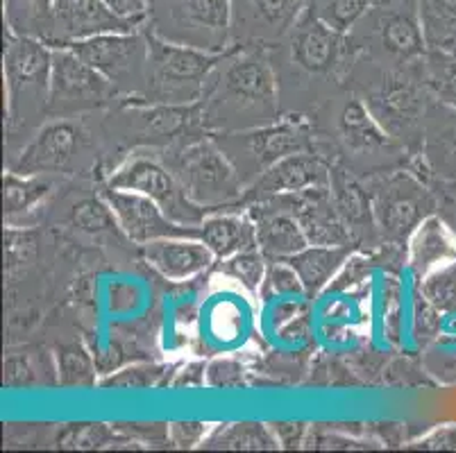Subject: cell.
<instances>
[{"label":"cell","instance_id":"6da1fadb","mask_svg":"<svg viewBox=\"0 0 456 453\" xmlns=\"http://www.w3.org/2000/svg\"><path fill=\"white\" fill-rule=\"evenodd\" d=\"M216 82L207 85L200 100L202 123L207 118H221L223 114L234 118H259L261 125L275 123L277 109V80L273 66L264 50H243L234 45L218 69L214 70Z\"/></svg>","mask_w":456,"mask_h":453},{"label":"cell","instance_id":"7a4b0ae2","mask_svg":"<svg viewBox=\"0 0 456 453\" xmlns=\"http://www.w3.org/2000/svg\"><path fill=\"white\" fill-rule=\"evenodd\" d=\"M148 80L141 98L161 105H196L205 95L209 77L225 61L230 50H207L180 44L146 30Z\"/></svg>","mask_w":456,"mask_h":453},{"label":"cell","instance_id":"3957f363","mask_svg":"<svg viewBox=\"0 0 456 453\" xmlns=\"http://www.w3.org/2000/svg\"><path fill=\"white\" fill-rule=\"evenodd\" d=\"M211 136L239 170L246 189L277 161L314 150L309 125L300 116L277 118L275 123L259 125L250 130L218 132Z\"/></svg>","mask_w":456,"mask_h":453},{"label":"cell","instance_id":"277c9868","mask_svg":"<svg viewBox=\"0 0 456 453\" xmlns=\"http://www.w3.org/2000/svg\"><path fill=\"white\" fill-rule=\"evenodd\" d=\"M168 168L177 177L184 193L211 214L243 205L246 184L234 164L218 148L214 136L193 141L177 150L168 161Z\"/></svg>","mask_w":456,"mask_h":453},{"label":"cell","instance_id":"5b68a950","mask_svg":"<svg viewBox=\"0 0 456 453\" xmlns=\"http://www.w3.org/2000/svg\"><path fill=\"white\" fill-rule=\"evenodd\" d=\"M3 61L10 120H23L39 111H48L53 45L37 36L14 35L10 30Z\"/></svg>","mask_w":456,"mask_h":453},{"label":"cell","instance_id":"8992f818","mask_svg":"<svg viewBox=\"0 0 456 453\" xmlns=\"http://www.w3.org/2000/svg\"><path fill=\"white\" fill-rule=\"evenodd\" d=\"M377 231L393 245H406L418 224L438 211V195L416 173H393L370 190Z\"/></svg>","mask_w":456,"mask_h":453},{"label":"cell","instance_id":"52a82bcc","mask_svg":"<svg viewBox=\"0 0 456 453\" xmlns=\"http://www.w3.org/2000/svg\"><path fill=\"white\" fill-rule=\"evenodd\" d=\"M121 91L141 98L148 80V35L141 30L111 32L66 44Z\"/></svg>","mask_w":456,"mask_h":453},{"label":"cell","instance_id":"ba28073f","mask_svg":"<svg viewBox=\"0 0 456 453\" xmlns=\"http://www.w3.org/2000/svg\"><path fill=\"white\" fill-rule=\"evenodd\" d=\"M110 189L136 190L141 195H148L152 202L161 206L166 215L175 222L186 227H198L207 215L211 214L205 206L196 205L189 195L184 193L182 184L177 182L171 168L148 157H132L126 164L118 166L107 180Z\"/></svg>","mask_w":456,"mask_h":453},{"label":"cell","instance_id":"9c48e42d","mask_svg":"<svg viewBox=\"0 0 456 453\" xmlns=\"http://www.w3.org/2000/svg\"><path fill=\"white\" fill-rule=\"evenodd\" d=\"M121 91L86 64L69 45H53V75L48 114H73L101 107Z\"/></svg>","mask_w":456,"mask_h":453},{"label":"cell","instance_id":"30bf717a","mask_svg":"<svg viewBox=\"0 0 456 453\" xmlns=\"http://www.w3.org/2000/svg\"><path fill=\"white\" fill-rule=\"evenodd\" d=\"M427 86H418L406 75H388L377 89L370 91L363 102L375 116L377 123L400 145H409L413 139L422 141L427 116Z\"/></svg>","mask_w":456,"mask_h":453},{"label":"cell","instance_id":"8fae6325","mask_svg":"<svg viewBox=\"0 0 456 453\" xmlns=\"http://www.w3.org/2000/svg\"><path fill=\"white\" fill-rule=\"evenodd\" d=\"M146 20L123 16L110 0H55L51 45H66L111 32L139 30Z\"/></svg>","mask_w":456,"mask_h":453},{"label":"cell","instance_id":"7c38bea8","mask_svg":"<svg viewBox=\"0 0 456 453\" xmlns=\"http://www.w3.org/2000/svg\"><path fill=\"white\" fill-rule=\"evenodd\" d=\"M309 0H232V35L241 45L280 41L305 16Z\"/></svg>","mask_w":456,"mask_h":453},{"label":"cell","instance_id":"4fadbf2b","mask_svg":"<svg viewBox=\"0 0 456 453\" xmlns=\"http://www.w3.org/2000/svg\"><path fill=\"white\" fill-rule=\"evenodd\" d=\"M123 134L132 143L164 145L191 132L202 118L200 102L196 105H161L143 98H132V105L118 109Z\"/></svg>","mask_w":456,"mask_h":453},{"label":"cell","instance_id":"5bb4252c","mask_svg":"<svg viewBox=\"0 0 456 453\" xmlns=\"http://www.w3.org/2000/svg\"><path fill=\"white\" fill-rule=\"evenodd\" d=\"M359 25L368 28V35L377 41L381 53L400 61H422L429 50L422 35L416 0H404L397 7L387 3L372 5Z\"/></svg>","mask_w":456,"mask_h":453},{"label":"cell","instance_id":"9a60e30c","mask_svg":"<svg viewBox=\"0 0 456 453\" xmlns=\"http://www.w3.org/2000/svg\"><path fill=\"white\" fill-rule=\"evenodd\" d=\"M102 198L116 214L121 231L136 245H146L159 239H177V236H193L198 239V227H186L175 222L161 211L157 202L148 195L136 190H121L105 186Z\"/></svg>","mask_w":456,"mask_h":453},{"label":"cell","instance_id":"2e32d148","mask_svg":"<svg viewBox=\"0 0 456 453\" xmlns=\"http://www.w3.org/2000/svg\"><path fill=\"white\" fill-rule=\"evenodd\" d=\"M331 180V166L318 155L311 152H297V155L286 157L277 161L275 166L259 174L255 182L246 189L243 195V206L261 199H271L277 195H291L309 189H325Z\"/></svg>","mask_w":456,"mask_h":453},{"label":"cell","instance_id":"e0dca14e","mask_svg":"<svg viewBox=\"0 0 456 453\" xmlns=\"http://www.w3.org/2000/svg\"><path fill=\"white\" fill-rule=\"evenodd\" d=\"M273 199H277L289 214L296 215L309 245H354L350 231L336 211L330 186L291 195H277Z\"/></svg>","mask_w":456,"mask_h":453},{"label":"cell","instance_id":"ac0fdd59","mask_svg":"<svg viewBox=\"0 0 456 453\" xmlns=\"http://www.w3.org/2000/svg\"><path fill=\"white\" fill-rule=\"evenodd\" d=\"M80 141V130L69 120L41 127L35 139L20 150L10 170L19 174H55L69 168Z\"/></svg>","mask_w":456,"mask_h":453},{"label":"cell","instance_id":"d6986e66","mask_svg":"<svg viewBox=\"0 0 456 453\" xmlns=\"http://www.w3.org/2000/svg\"><path fill=\"white\" fill-rule=\"evenodd\" d=\"M256 224V247L268 261H286L309 245L305 230L277 199H261L243 206Z\"/></svg>","mask_w":456,"mask_h":453},{"label":"cell","instance_id":"ffe728a7","mask_svg":"<svg viewBox=\"0 0 456 453\" xmlns=\"http://www.w3.org/2000/svg\"><path fill=\"white\" fill-rule=\"evenodd\" d=\"M143 259L151 268L168 281H186L214 268L216 255L193 236H177V239H159L141 245Z\"/></svg>","mask_w":456,"mask_h":453},{"label":"cell","instance_id":"44dd1931","mask_svg":"<svg viewBox=\"0 0 456 453\" xmlns=\"http://www.w3.org/2000/svg\"><path fill=\"white\" fill-rule=\"evenodd\" d=\"M346 36L322 23L311 10L305 12L291 30L293 61L309 73H330L341 60Z\"/></svg>","mask_w":456,"mask_h":453},{"label":"cell","instance_id":"7402d4cb","mask_svg":"<svg viewBox=\"0 0 456 453\" xmlns=\"http://www.w3.org/2000/svg\"><path fill=\"white\" fill-rule=\"evenodd\" d=\"M422 155L427 180L447 182L456 177V111L441 105L429 107L422 130Z\"/></svg>","mask_w":456,"mask_h":453},{"label":"cell","instance_id":"603a6c76","mask_svg":"<svg viewBox=\"0 0 456 453\" xmlns=\"http://www.w3.org/2000/svg\"><path fill=\"white\" fill-rule=\"evenodd\" d=\"M452 261H456V239L436 211L427 215L406 240V263L418 281Z\"/></svg>","mask_w":456,"mask_h":453},{"label":"cell","instance_id":"cb8c5ba5","mask_svg":"<svg viewBox=\"0 0 456 453\" xmlns=\"http://www.w3.org/2000/svg\"><path fill=\"white\" fill-rule=\"evenodd\" d=\"M331 199H334L336 211L341 215L343 224L350 231L352 243L359 245L362 240H370L377 234L375 211H372L370 190L363 189L356 182L350 170L341 166H331V180H330Z\"/></svg>","mask_w":456,"mask_h":453},{"label":"cell","instance_id":"d4e9b609","mask_svg":"<svg viewBox=\"0 0 456 453\" xmlns=\"http://www.w3.org/2000/svg\"><path fill=\"white\" fill-rule=\"evenodd\" d=\"M198 239L216 255V259L230 256L256 247V224L248 214H209L198 224Z\"/></svg>","mask_w":456,"mask_h":453},{"label":"cell","instance_id":"484cf974","mask_svg":"<svg viewBox=\"0 0 456 453\" xmlns=\"http://www.w3.org/2000/svg\"><path fill=\"white\" fill-rule=\"evenodd\" d=\"M350 256L352 245H306L286 261L297 272L306 295L316 297L327 286H331Z\"/></svg>","mask_w":456,"mask_h":453},{"label":"cell","instance_id":"4316f807","mask_svg":"<svg viewBox=\"0 0 456 453\" xmlns=\"http://www.w3.org/2000/svg\"><path fill=\"white\" fill-rule=\"evenodd\" d=\"M338 132H341L343 143L354 152H384L391 148H402L391 134H388L370 109L366 107L363 100H350L341 111V120H338Z\"/></svg>","mask_w":456,"mask_h":453},{"label":"cell","instance_id":"83f0119b","mask_svg":"<svg viewBox=\"0 0 456 453\" xmlns=\"http://www.w3.org/2000/svg\"><path fill=\"white\" fill-rule=\"evenodd\" d=\"M202 449H225V451H275L280 449L275 431L259 422L221 424L209 431Z\"/></svg>","mask_w":456,"mask_h":453},{"label":"cell","instance_id":"f1b7e54d","mask_svg":"<svg viewBox=\"0 0 456 453\" xmlns=\"http://www.w3.org/2000/svg\"><path fill=\"white\" fill-rule=\"evenodd\" d=\"M173 19L191 30L223 35L232 30V0H171Z\"/></svg>","mask_w":456,"mask_h":453},{"label":"cell","instance_id":"f546056e","mask_svg":"<svg viewBox=\"0 0 456 453\" xmlns=\"http://www.w3.org/2000/svg\"><path fill=\"white\" fill-rule=\"evenodd\" d=\"M427 48L456 53V0H416Z\"/></svg>","mask_w":456,"mask_h":453},{"label":"cell","instance_id":"4dcf8cb0","mask_svg":"<svg viewBox=\"0 0 456 453\" xmlns=\"http://www.w3.org/2000/svg\"><path fill=\"white\" fill-rule=\"evenodd\" d=\"M55 0H5V23L14 35L37 36L51 44Z\"/></svg>","mask_w":456,"mask_h":453},{"label":"cell","instance_id":"1f68e13d","mask_svg":"<svg viewBox=\"0 0 456 453\" xmlns=\"http://www.w3.org/2000/svg\"><path fill=\"white\" fill-rule=\"evenodd\" d=\"M53 182L45 174H19L7 170L3 177V205L5 215H20L35 209L41 199L48 198Z\"/></svg>","mask_w":456,"mask_h":453},{"label":"cell","instance_id":"d6a6232c","mask_svg":"<svg viewBox=\"0 0 456 453\" xmlns=\"http://www.w3.org/2000/svg\"><path fill=\"white\" fill-rule=\"evenodd\" d=\"M422 82L436 102L456 111V53L427 50L422 57Z\"/></svg>","mask_w":456,"mask_h":453},{"label":"cell","instance_id":"836d02e7","mask_svg":"<svg viewBox=\"0 0 456 453\" xmlns=\"http://www.w3.org/2000/svg\"><path fill=\"white\" fill-rule=\"evenodd\" d=\"M57 381L64 388H94L95 381V363L82 343L61 344L55 354Z\"/></svg>","mask_w":456,"mask_h":453},{"label":"cell","instance_id":"e575fe53","mask_svg":"<svg viewBox=\"0 0 456 453\" xmlns=\"http://www.w3.org/2000/svg\"><path fill=\"white\" fill-rule=\"evenodd\" d=\"M173 368L159 363H139L130 368L118 369L116 374H110L107 379L98 381V385L105 390H151V388H166L171 385Z\"/></svg>","mask_w":456,"mask_h":453},{"label":"cell","instance_id":"d590c367","mask_svg":"<svg viewBox=\"0 0 456 453\" xmlns=\"http://www.w3.org/2000/svg\"><path fill=\"white\" fill-rule=\"evenodd\" d=\"M311 12L341 35H350L370 12L372 0H309Z\"/></svg>","mask_w":456,"mask_h":453},{"label":"cell","instance_id":"8d00e7d4","mask_svg":"<svg viewBox=\"0 0 456 453\" xmlns=\"http://www.w3.org/2000/svg\"><path fill=\"white\" fill-rule=\"evenodd\" d=\"M418 293L441 315L456 313V261L431 270L418 279Z\"/></svg>","mask_w":456,"mask_h":453},{"label":"cell","instance_id":"74e56055","mask_svg":"<svg viewBox=\"0 0 456 453\" xmlns=\"http://www.w3.org/2000/svg\"><path fill=\"white\" fill-rule=\"evenodd\" d=\"M266 268L268 259L264 256V252L259 247H252L230 256V259H223L221 265H218V272L234 279L236 284H241L250 293H259Z\"/></svg>","mask_w":456,"mask_h":453},{"label":"cell","instance_id":"f35d334b","mask_svg":"<svg viewBox=\"0 0 456 453\" xmlns=\"http://www.w3.org/2000/svg\"><path fill=\"white\" fill-rule=\"evenodd\" d=\"M306 295L305 286H302L300 277L296 270L291 268L289 261H268L266 274L261 281L259 297L264 302H273V299H302Z\"/></svg>","mask_w":456,"mask_h":453},{"label":"cell","instance_id":"ab89813d","mask_svg":"<svg viewBox=\"0 0 456 453\" xmlns=\"http://www.w3.org/2000/svg\"><path fill=\"white\" fill-rule=\"evenodd\" d=\"M73 222L86 234H102V231L121 230V224L116 220V214L102 198L82 199L73 206Z\"/></svg>","mask_w":456,"mask_h":453},{"label":"cell","instance_id":"60d3db41","mask_svg":"<svg viewBox=\"0 0 456 453\" xmlns=\"http://www.w3.org/2000/svg\"><path fill=\"white\" fill-rule=\"evenodd\" d=\"M44 374V372H41ZM39 374V360L30 352H10L5 359V372L3 381L7 388H32L37 384H44V376Z\"/></svg>","mask_w":456,"mask_h":453},{"label":"cell","instance_id":"b9f144b4","mask_svg":"<svg viewBox=\"0 0 456 453\" xmlns=\"http://www.w3.org/2000/svg\"><path fill=\"white\" fill-rule=\"evenodd\" d=\"M246 385V369L234 359H216L207 363V388L241 390Z\"/></svg>","mask_w":456,"mask_h":453},{"label":"cell","instance_id":"7bdbcfd3","mask_svg":"<svg viewBox=\"0 0 456 453\" xmlns=\"http://www.w3.org/2000/svg\"><path fill=\"white\" fill-rule=\"evenodd\" d=\"M110 438L111 431L107 429L105 424H77V426H70L66 431V435L61 438V444L73 449H94L107 444Z\"/></svg>","mask_w":456,"mask_h":453},{"label":"cell","instance_id":"ee69618b","mask_svg":"<svg viewBox=\"0 0 456 453\" xmlns=\"http://www.w3.org/2000/svg\"><path fill=\"white\" fill-rule=\"evenodd\" d=\"M207 424L202 422H173L166 426V438L177 449H193L205 442Z\"/></svg>","mask_w":456,"mask_h":453},{"label":"cell","instance_id":"f6af8a7d","mask_svg":"<svg viewBox=\"0 0 456 453\" xmlns=\"http://www.w3.org/2000/svg\"><path fill=\"white\" fill-rule=\"evenodd\" d=\"M207 385V365L196 360V363H186L180 372H175V379L171 381L173 390L182 388H202Z\"/></svg>","mask_w":456,"mask_h":453},{"label":"cell","instance_id":"bcb514c9","mask_svg":"<svg viewBox=\"0 0 456 453\" xmlns=\"http://www.w3.org/2000/svg\"><path fill=\"white\" fill-rule=\"evenodd\" d=\"M116 12H121L123 16H132V19L148 20L152 5L157 0H110Z\"/></svg>","mask_w":456,"mask_h":453},{"label":"cell","instance_id":"7dc6e473","mask_svg":"<svg viewBox=\"0 0 456 453\" xmlns=\"http://www.w3.org/2000/svg\"><path fill=\"white\" fill-rule=\"evenodd\" d=\"M273 431H275L277 440L284 447H300L302 440H305L306 426L305 424H275Z\"/></svg>","mask_w":456,"mask_h":453},{"label":"cell","instance_id":"c3c4849f","mask_svg":"<svg viewBox=\"0 0 456 453\" xmlns=\"http://www.w3.org/2000/svg\"><path fill=\"white\" fill-rule=\"evenodd\" d=\"M438 214H441V218L445 220L447 227H450L456 239V198L438 193Z\"/></svg>","mask_w":456,"mask_h":453},{"label":"cell","instance_id":"681fc988","mask_svg":"<svg viewBox=\"0 0 456 453\" xmlns=\"http://www.w3.org/2000/svg\"><path fill=\"white\" fill-rule=\"evenodd\" d=\"M434 189H438L436 193L456 198V177H454V180H447V182H434Z\"/></svg>","mask_w":456,"mask_h":453},{"label":"cell","instance_id":"f907efd6","mask_svg":"<svg viewBox=\"0 0 456 453\" xmlns=\"http://www.w3.org/2000/svg\"><path fill=\"white\" fill-rule=\"evenodd\" d=\"M381 3H384V0H372V5H381Z\"/></svg>","mask_w":456,"mask_h":453}]
</instances>
